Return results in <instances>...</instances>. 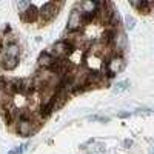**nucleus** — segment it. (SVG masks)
<instances>
[{
    "mask_svg": "<svg viewBox=\"0 0 154 154\" xmlns=\"http://www.w3.org/2000/svg\"><path fill=\"white\" fill-rule=\"evenodd\" d=\"M125 26H126V29H134V26H136V19L133 17V16H126L125 17Z\"/></svg>",
    "mask_w": 154,
    "mask_h": 154,
    "instance_id": "16",
    "label": "nucleus"
},
{
    "mask_svg": "<svg viewBox=\"0 0 154 154\" xmlns=\"http://www.w3.org/2000/svg\"><path fill=\"white\" fill-rule=\"evenodd\" d=\"M139 12H140V14H149V12H151V3L148 2V0H140V2H130Z\"/></svg>",
    "mask_w": 154,
    "mask_h": 154,
    "instance_id": "8",
    "label": "nucleus"
},
{
    "mask_svg": "<svg viewBox=\"0 0 154 154\" xmlns=\"http://www.w3.org/2000/svg\"><path fill=\"white\" fill-rule=\"evenodd\" d=\"M17 133L20 136H29L32 133V122L29 119H20L19 126H17Z\"/></svg>",
    "mask_w": 154,
    "mask_h": 154,
    "instance_id": "7",
    "label": "nucleus"
},
{
    "mask_svg": "<svg viewBox=\"0 0 154 154\" xmlns=\"http://www.w3.org/2000/svg\"><path fill=\"white\" fill-rule=\"evenodd\" d=\"M125 59L119 54V53H114L108 60H106V75L108 77H114L117 72L123 71L125 68Z\"/></svg>",
    "mask_w": 154,
    "mask_h": 154,
    "instance_id": "1",
    "label": "nucleus"
},
{
    "mask_svg": "<svg viewBox=\"0 0 154 154\" xmlns=\"http://www.w3.org/2000/svg\"><path fill=\"white\" fill-rule=\"evenodd\" d=\"M119 117H122V119H125V117H130V112H125V111H122V112H119Z\"/></svg>",
    "mask_w": 154,
    "mask_h": 154,
    "instance_id": "22",
    "label": "nucleus"
},
{
    "mask_svg": "<svg viewBox=\"0 0 154 154\" xmlns=\"http://www.w3.org/2000/svg\"><path fill=\"white\" fill-rule=\"evenodd\" d=\"M11 102V96H8L3 89H0V106H5Z\"/></svg>",
    "mask_w": 154,
    "mask_h": 154,
    "instance_id": "15",
    "label": "nucleus"
},
{
    "mask_svg": "<svg viewBox=\"0 0 154 154\" xmlns=\"http://www.w3.org/2000/svg\"><path fill=\"white\" fill-rule=\"evenodd\" d=\"M19 65V57H6L5 63H3V68L5 69H14Z\"/></svg>",
    "mask_w": 154,
    "mask_h": 154,
    "instance_id": "13",
    "label": "nucleus"
},
{
    "mask_svg": "<svg viewBox=\"0 0 154 154\" xmlns=\"http://www.w3.org/2000/svg\"><path fill=\"white\" fill-rule=\"evenodd\" d=\"M34 82L31 80V79H23L22 80V94H25V96H28V94H31L32 91H34Z\"/></svg>",
    "mask_w": 154,
    "mask_h": 154,
    "instance_id": "10",
    "label": "nucleus"
},
{
    "mask_svg": "<svg viewBox=\"0 0 154 154\" xmlns=\"http://www.w3.org/2000/svg\"><path fill=\"white\" fill-rule=\"evenodd\" d=\"M57 59L54 57V54L48 53V51H43V53L38 56V63H40V66L46 68V69H51L54 65H56Z\"/></svg>",
    "mask_w": 154,
    "mask_h": 154,
    "instance_id": "5",
    "label": "nucleus"
},
{
    "mask_svg": "<svg viewBox=\"0 0 154 154\" xmlns=\"http://www.w3.org/2000/svg\"><path fill=\"white\" fill-rule=\"evenodd\" d=\"M114 45H116V49H117V51H122V49L126 48V37H125L123 32H120L119 35H116Z\"/></svg>",
    "mask_w": 154,
    "mask_h": 154,
    "instance_id": "11",
    "label": "nucleus"
},
{
    "mask_svg": "<svg viewBox=\"0 0 154 154\" xmlns=\"http://www.w3.org/2000/svg\"><path fill=\"white\" fill-rule=\"evenodd\" d=\"M63 3H56V2H48L40 8V16L43 17V22H49L56 14H57V9L62 6Z\"/></svg>",
    "mask_w": 154,
    "mask_h": 154,
    "instance_id": "3",
    "label": "nucleus"
},
{
    "mask_svg": "<svg viewBox=\"0 0 154 154\" xmlns=\"http://www.w3.org/2000/svg\"><path fill=\"white\" fill-rule=\"evenodd\" d=\"M26 148H28V143H23V145H20V146H19V148H16V149H11L8 154H22Z\"/></svg>",
    "mask_w": 154,
    "mask_h": 154,
    "instance_id": "19",
    "label": "nucleus"
},
{
    "mask_svg": "<svg viewBox=\"0 0 154 154\" xmlns=\"http://www.w3.org/2000/svg\"><path fill=\"white\" fill-rule=\"evenodd\" d=\"M69 60V63H74V65H80L82 59H83V51H80L79 48H74V51L66 57Z\"/></svg>",
    "mask_w": 154,
    "mask_h": 154,
    "instance_id": "9",
    "label": "nucleus"
},
{
    "mask_svg": "<svg viewBox=\"0 0 154 154\" xmlns=\"http://www.w3.org/2000/svg\"><path fill=\"white\" fill-rule=\"evenodd\" d=\"M17 6H19V9H22V12H25L31 6V3L29 2H17Z\"/></svg>",
    "mask_w": 154,
    "mask_h": 154,
    "instance_id": "20",
    "label": "nucleus"
},
{
    "mask_svg": "<svg viewBox=\"0 0 154 154\" xmlns=\"http://www.w3.org/2000/svg\"><path fill=\"white\" fill-rule=\"evenodd\" d=\"M9 31H11V26H9V25L6 23V26L3 28V34H6V32H9Z\"/></svg>",
    "mask_w": 154,
    "mask_h": 154,
    "instance_id": "23",
    "label": "nucleus"
},
{
    "mask_svg": "<svg viewBox=\"0 0 154 154\" xmlns=\"http://www.w3.org/2000/svg\"><path fill=\"white\" fill-rule=\"evenodd\" d=\"M83 25V20H82V11H77V9H72V12L69 14V19H68V31H77L80 29V26Z\"/></svg>",
    "mask_w": 154,
    "mask_h": 154,
    "instance_id": "4",
    "label": "nucleus"
},
{
    "mask_svg": "<svg viewBox=\"0 0 154 154\" xmlns=\"http://www.w3.org/2000/svg\"><path fill=\"white\" fill-rule=\"evenodd\" d=\"M38 16H40V11H38L34 5H31L25 12H22V20L26 22V23H34V22H37Z\"/></svg>",
    "mask_w": 154,
    "mask_h": 154,
    "instance_id": "6",
    "label": "nucleus"
},
{
    "mask_svg": "<svg viewBox=\"0 0 154 154\" xmlns=\"http://www.w3.org/2000/svg\"><path fill=\"white\" fill-rule=\"evenodd\" d=\"M74 45L71 40H60L54 45V54H56V59H65L68 57L72 51H74Z\"/></svg>",
    "mask_w": 154,
    "mask_h": 154,
    "instance_id": "2",
    "label": "nucleus"
},
{
    "mask_svg": "<svg viewBox=\"0 0 154 154\" xmlns=\"http://www.w3.org/2000/svg\"><path fill=\"white\" fill-rule=\"evenodd\" d=\"M5 56L6 57H19V45L17 43L8 45L5 49Z\"/></svg>",
    "mask_w": 154,
    "mask_h": 154,
    "instance_id": "12",
    "label": "nucleus"
},
{
    "mask_svg": "<svg viewBox=\"0 0 154 154\" xmlns=\"http://www.w3.org/2000/svg\"><path fill=\"white\" fill-rule=\"evenodd\" d=\"M128 86H130V82H128V80H123V82H119L117 85H116L112 91H114V93H122V91H125Z\"/></svg>",
    "mask_w": 154,
    "mask_h": 154,
    "instance_id": "14",
    "label": "nucleus"
},
{
    "mask_svg": "<svg viewBox=\"0 0 154 154\" xmlns=\"http://www.w3.org/2000/svg\"><path fill=\"white\" fill-rule=\"evenodd\" d=\"M3 119L6 123H11L12 119H14V111H11V109H3Z\"/></svg>",
    "mask_w": 154,
    "mask_h": 154,
    "instance_id": "17",
    "label": "nucleus"
},
{
    "mask_svg": "<svg viewBox=\"0 0 154 154\" xmlns=\"http://www.w3.org/2000/svg\"><path fill=\"white\" fill-rule=\"evenodd\" d=\"M123 146H125V148H130V146H133V140H131V139H126L125 142H123Z\"/></svg>",
    "mask_w": 154,
    "mask_h": 154,
    "instance_id": "21",
    "label": "nucleus"
},
{
    "mask_svg": "<svg viewBox=\"0 0 154 154\" xmlns=\"http://www.w3.org/2000/svg\"><path fill=\"white\" fill-rule=\"evenodd\" d=\"M88 119L91 122H103V123L109 122V117H105V116H89Z\"/></svg>",
    "mask_w": 154,
    "mask_h": 154,
    "instance_id": "18",
    "label": "nucleus"
}]
</instances>
